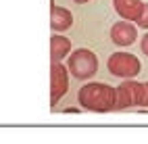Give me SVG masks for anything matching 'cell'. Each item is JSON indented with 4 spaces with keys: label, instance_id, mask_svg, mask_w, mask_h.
<instances>
[{
    "label": "cell",
    "instance_id": "8fae6325",
    "mask_svg": "<svg viewBox=\"0 0 148 144\" xmlns=\"http://www.w3.org/2000/svg\"><path fill=\"white\" fill-rule=\"evenodd\" d=\"M140 48H142V52L148 56V32L144 34V38H142V42H140Z\"/></svg>",
    "mask_w": 148,
    "mask_h": 144
},
{
    "label": "cell",
    "instance_id": "4fadbf2b",
    "mask_svg": "<svg viewBox=\"0 0 148 144\" xmlns=\"http://www.w3.org/2000/svg\"><path fill=\"white\" fill-rule=\"evenodd\" d=\"M73 2H77V4H84V2H88V0H73Z\"/></svg>",
    "mask_w": 148,
    "mask_h": 144
},
{
    "label": "cell",
    "instance_id": "ba28073f",
    "mask_svg": "<svg viewBox=\"0 0 148 144\" xmlns=\"http://www.w3.org/2000/svg\"><path fill=\"white\" fill-rule=\"evenodd\" d=\"M71 25H73V15L65 6H54L52 4V15H50V27L52 29L56 34H61V32L69 29Z\"/></svg>",
    "mask_w": 148,
    "mask_h": 144
},
{
    "label": "cell",
    "instance_id": "277c9868",
    "mask_svg": "<svg viewBox=\"0 0 148 144\" xmlns=\"http://www.w3.org/2000/svg\"><path fill=\"white\" fill-rule=\"evenodd\" d=\"M144 102V84L136 80H127L117 86V104L115 111L130 109V107H142Z\"/></svg>",
    "mask_w": 148,
    "mask_h": 144
},
{
    "label": "cell",
    "instance_id": "52a82bcc",
    "mask_svg": "<svg viewBox=\"0 0 148 144\" xmlns=\"http://www.w3.org/2000/svg\"><path fill=\"white\" fill-rule=\"evenodd\" d=\"M113 6L123 21H138L144 11L142 0H113Z\"/></svg>",
    "mask_w": 148,
    "mask_h": 144
},
{
    "label": "cell",
    "instance_id": "3957f363",
    "mask_svg": "<svg viewBox=\"0 0 148 144\" xmlns=\"http://www.w3.org/2000/svg\"><path fill=\"white\" fill-rule=\"evenodd\" d=\"M106 67L108 71L117 77H136L138 73H140L142 65L138 61V56L132 54V52H115L108 56L106 61Z\"/></svg>",
    "mask_w": 148,
    "mask_h": 144
},
{
    "label": "cell",
    "instance_id": "8992f818",
    "mask_svg": "<svg viewBox=\"0 0 148 144\" xmlns=\"http://www.w3.org/2000/svg\"><path fill=\"white\" fill-rule=\"evenodd\" d=\"M138 38V27L132 21H117L111 27V40L117 46H132Z\"/></svg>",
    "mask_w": 148,
    "mask_h": 144
},
{
    "label": "cell",
    "instance_id": "5b68a950",
    "mask_svg": "<svg viewBox=\"0 0 148 144\" xmlns=\"http://www.w3.org/2000/svg\"><path fill=\"white\" fill-rule=\"evenodd\" d=\"M69 90V69L63 63H52L50 67V104H56Z\"/></svg>",
    "mask_w": 148,
    "mask_h": 144
},
{
    "label": "cell",
    "instance_id": "9c48e42d",
    "mask_svg": "<svg viewBox=\"0 0 148 144\" xmlns=\"http://www.w3.org/2000/svg\"><path fill=\"white\" fill-rule=\"evenodd\" d=\"M69 50H71V42H69L65 36L54 34L50 38V56H52V63H61V59H65V56L69 54Z\"/></svg>",
    "mask_w": 148,
    "mask_h": 144
},
{
    "label": "cell",
    "instance_id": "30bf717a",
    "mask_svg": "<svg viewBox=\"0 0 148 144\" xmlns=\"http://www.w3.org/2000/svg\"><path fill=\"white\" fill-rule=\"evenodd\" d=\"M140 27H144V29H148V2H144V11H142V15H140V19L136 21Z\"/></svg>",
    "mask_w": 148,
    "mask_h": 144
},
{
    "label": "cell",
    "instance_id": "6da1fadb",
    "mask_svg": "<svg viewBox=\"0 0 148 144\" xmlns=\"http://www.w3.org/2000/svg\"><path fill=\"white\" fill-rule=\"evenodd\" d=\"M77 100L88 111L111 113V111H115V104H117V88H111L108 84L90 82V84H86L79 88Z\"/></svg>",
    "mask_w": 148,
    "mask_h": 144
},
{
    "label": "cell",
    "instance_id": "7a4b0ae2",
    "mask_svg": "<svg viewBox=\"0 0 148 144\" xmlns=\"http://www.w3.org/2000/svg\"><path fill=\"white\" fill-rule=\"evenodd\" d=\"M67 69L69 73L77 80H88L98 71V56L88 50V48H79V50H73L69 54L67 61Z\"/></svg>",
    "mask_w": 148,
    "mask_h": 144
},
{
    "label": "cell",
    "instance_id": "7c38bea8",
    "mask_svg": "<svg viewBox=\"0 0 148 144\" xmlns=\"http://www.w3.org/2000/svg\"><path fill=\"white\" fill-rule=\"evenodd\" d=\"M142 107H148V82L144 84V102H142Z\"/></svg>",
    "mask_w": 148,
    "mask_h": 144
}]
</instances>
